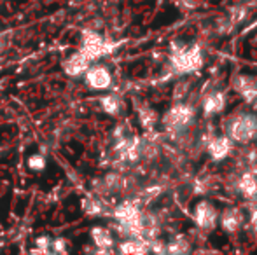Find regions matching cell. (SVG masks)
<instances>
[{"label": "cell", "mask_w": 257, "mask_h": 255, "mask_svg": "<svg viewBox=\"0 0 257 255\" xmlns=\"http://www.w3.org/2000/svg\"><path fill=\"white\" fill-rule=\"evenodd\" d=\"M193 218L196 222V225L201 229V231H213L217 227V220H219V213H217L215 206H213L210 201H200V203L194 206L193 211Z\"/></svg>", "instance_id": "277c9868"}, {"label": "cell", "mask_w": 257, "mask_h": 255, "mask_svg": "<svg viewBox=\"0 0 257 255\" xmlns=\"http://www.w3.org/2000/svg\"><path fill=\"white\" fill-rule=\"evenodd\" d=\"M180 7L187 11H193V9H198L200 7V0H179Z\"/></svg>", "instance_id": "7402d4cb"}, {"label": "cell", "mask_w": 257, "mask_h": 255, "mask_svg": "<svg viewBox=\"0 0 257 255\" xmlns=\"http://www.w3.org/2000/svg\"><path fill=\"white\" fill-rule=\"evenodd\" d=\"M170 65H172L173 72L179 75H187V74H193V72H198L203 67V51H201V46L187 44V48L184 51L170 56Z\"/></svg>", "instance_id": "3957f363"}, {"label": "cell", "mask_w": 257, "mask_h": 255, "mask_svg": "<svg viewBox=\"0 0 257 255\" xmlns=\"http://www.w3.org/2000/svg\"><path fill=\"white\" fill-rule=\"evenodd\" d=\"M121 107H122V102L117 95H108L102 98V109L103 112L110 114V116H117L121 112Z\"/></svg>", "instance_id": "e0dca14e"}, {"label": "cell", "mask_w": 257, "mask_h": 255, "mask_svg": "<svg viewBox=\"0 0 257 255\" xmlns=\"http://www.w3.org/2000/svg\"><path fill=\"white\" fill-rule=\"evenodd\" d=\"M91 239L96 246H98L100 252H107L114 246V236L108 229L105 227H95L91 231Z\"/></svg>", "instance_id": "5bb4252c"}, {"label": "cell", "mask_w": 257, "mask_h": 255, "mask_svg": "<svg viewBox=\"0 0 257 255\" xmlns=\"http://www.w3.org/2000/svg\"><path fill=\"white\" fill-rule=\"evenodd\" d=\"M248 206H250V227L257 232V201L248 203Z\"/></svg>", "instance_id": "44dd1931"}, {"label": "cell", "mask_w": 257, "mask_h": 255, "mask_svg": "<svg viewBox=\"0 0 257 255\" xmlns=\"http://www.w3.org/2000/svg\"><path fill=\"white\" fill-rule=\"evenodd\" d=\"M86 84L95 91H105L112 86V74L103 65H89L88 70L84 72Z\"/></svg>", "instance_id": "5b68a950"}, {"label": "cell", "mask_w": 257, "mask_h": 255, "mask_svg": "<svg viewBox=\"0 0 257 255\" xmlns=\"http://www.w3.org/2000/svg\"><path fill=\"white\" fill-rule=\"evenodd\" d=\"M226 135L236 143H248L257 135V117L254 114H236L226 124Z\"/></svg>", "instance_id": "7a4b0ae2"}, {"label": "cell", "mask_w": 257, "mask_h": 255, "mask_svg": "<svg viewBox=\"0 0 257 255\" xmlns=\"http://www.w3.org/2000/svg\"><path fill=\"white\" fill-rule=\"evenodd\" d=\"M236 189L248 203L257 201V177L250 171H245L236 182Z\"/></svg>", "instance_id": "30bf717a"}, {"label": "cell", "mask_w": 257, "mask_h": 255, "mask_svg": "<svg viewBox=\"0 0 257 255\" xmlns=\"http://www.w3.org/2000/svg\"><path fill=\"white\" fill-rule=\"evenodd\" d=\"M27 164H28V168H30V170L41 171V170H44V168H46V159H44V156H41V154H34V156L28 157Z\"/></svg>", "instance_id": "ffe728a7"}, {"label": "cell", "mask_w": 257, "mask_h": 255, "mask_svg": "<svg viewBox=\"0 0 257 255\" xmlns=\"http://www.w3.org/2000/svg\"><path fill=\"white\" fill-rule=\"evenodd\" d=\"M233 89L245 100L247 103H252L257 98V79L252 75L238 74L233 77Z\"/></svg>", "instance_id": "ba28073f"}, {"label": "cell", "mask_w": 257, "mask_h": 255, "mask_svg": "<svg viewBox=\"0 0 257 255\" xmlns=\"http://www.w3.org/2000/svg\"><path fill=\"white\" fill-rule=\"evenodd\" d=\"M65 239H61V238H58V239H54V241H51V245H53V250L54 252H65Z\"/></svg>", "instance_id": "cb8c5ba5"}, {"label": "cell", "mask_w": 257, "mask_h": 255, "mask_svg": "<svg viewBox=\"0 0 257 255\" xmlns=\"http://www.w3.org/2000/svg\"><path fill=\"white\" fill-rule=\"evenodd\" d=\"M219 220H220L222 231L229 232V234H234V232L240 231L241 224H243V213H241L238 208H226V210L220 213Z\"/></svg>", "instance_id": "9c48e42d"}, {"label": "cell", "mask_w": 257, "mask_h": 255, "mask_svg": "<svg viewBox=\"0 0 257 255\" xmlns=\"http://www.w3.org/2000/svg\"><path fill=\"white\" fill-rule=\"evenodd\" d=\"M189 91H191V81H180V82H177V86L173 88V95H172V98H173V102L175 103H179V102H184V100L187 98V95H189Z\"/></svg>", "instance_id": "ac0fdd59"}, {"label": "cell", "mask_w": 257, "mask_h": 255, "mask_svg": "<svg viewBox=\"0 0 257 255\" xmlns=\"http://www.w3.org/2000/svg\"><path fill=\"white\" fill-rule=\"evenodd\" d=\"M37 246L42 250V252H48L49 246H51V239H49L48 236H41V238L37 239Z\"/></svg>", "instance_id": "603a6c76"}, {"label": "cell", "mask_w": 257, "mask_h": 255, "mask_svg": "<svg viewBox=\"0 0 257 255\" xmlns=\"http://www.w3.org/2000/svg\"><path fill=\"white\" fill-rule=\"evenodd\" d=\"M108 49H110V46H107V42H105L98 34H95V32H84L81 51L84 53L91 62L100 58V56H103L105 53H108Z\"/></svg>", "instance_id": "52a82bcc"}, {"label": "cell", "mask_w": 257, "mask_h": 255, "mask_svg": "<svg viewBox=\"0 0 257 255\" xmlns=\"http://www.w3.org/2000/svg\"><path fill=\"white\" fill-rule=\"evenodd\" d=\"M117 250L121 253H147L149 252V241L142 238H124L119 243Z\"/></svg>", "instance_id": "4fadbf2b"}, {"label": "cell", "mask_w": 257, "mask_h": 255, "mask_svg": "<svg viewBox=\"0 0 257 255\" xmlns=\"http://www.w3.org/2000/svg\"><path fill=\"white\" fill-rule=\"evenodd\" d=\"M224 107H226V95L222 91H212L203 98V114L206 117L222 112Z\"/></svg>", "instance_id": "8fae6325"}, {"label": "cell", "mask_w": 257, "mask_h": 255, "mask_svg": "<svg viewBox=\"0 0 257 255\" xmlns=\"http://www.w3.org/2000/svg\"><path fill=\"white\" fill-rule=\"evenodd\" d=\"M206 152L212 157V161L215 163H220L224 161L231 152H233V140L227 135L222 136H212V138L206 142Z\"/></svg>", "instance_id": "8992f818"}, {"label": "cell", "mask_w": 257, "mask_h": 255, "mask_svg": "<svg viewBox=\"0 0 257 255\" xmlns=\"http://www.w3.org/2000/svg\"><path fill=\"white\" fill-rule=\"evenodd\" d=\"M82 210H84L88 215H100L103 211L102 199H96V197H84V201H82Z\"/></svg>", "instance_id": "d6986e66"}, {"label": "cell", "mask_w": 257, "mask_h": 255, "mask_svg": "<svg viewBox=\"0 0 257 255\" xmlns=\"http://www.w3.org/2000/svg\"><path fill=\"white\" fill-rule=\"evenodd\" d=\"M187 252H191V245L186 236H177V238H173L172 241L166 245V253L180 255V253H187Z\"/></svg>", "instance_id": "2e32d148"}, {"label": "cell", "mask_w": 257, "mask_h": 255, "mask_svg": "<svg viewBox=\"0 0 257 255\" xmlns=\"http://www.w3.org/2000/svg\"><path fill=\"white\" fill-rule=\"evenodd\" d=\"M252 103H254V110H255V112H257V98L254 100V102H252Z\"/></svg>", "instance_id": "d4e9b609"}, {"label": "cell", "mask_w": 257, "mask_h": 255, "mask_svg": "<svg viewBox=\"0 0 257 255\" xmlns=\"http://www.w3.org/2000/svg\"><path fill=\"white\" fill-rule=\"evenodd\" d=\"M194 119H196V105H191V103H184L179 102L165 114L163 117V124L165 129L173 140L180 135V133L187 131L193 126Z\"/></svg>", "instance_id": "6da1fadb"}, {"label": "cell", "mask_w": 257, "mask_h": 255, "mask_svg": "<svg viewBox=\"0 0 257 255\" xmlns=\"http://www.w3.org/2000/svg\"><path fill=\"white\" fill-rule=\"evenodd\" d=\"M158 112L151 107H142L139 109V121H140V126H142L146 131H153L156 123H158Z\"/></svg>", "instance_id": "9a60e30c"}, {"label": "cell", "mask_w": 257, "mask_h": 255, "mask_svg": "<svg viewBox=\"0 0 257 255\" xmlns=\"http://www.w3.org/2000/svg\"><path fill=\"white\" fill-rule=\"evenodd\" d=\"M89 65H91V60H89L82 51H77L75 55H72L70 58L63 63V68L68 75H74L75 77V75L84 74V72L88 70Z\"/></svg>", "instance_id": "7c38bea8"}]
</instances>
